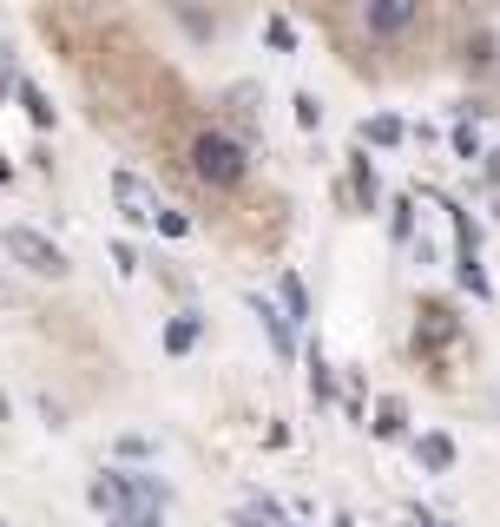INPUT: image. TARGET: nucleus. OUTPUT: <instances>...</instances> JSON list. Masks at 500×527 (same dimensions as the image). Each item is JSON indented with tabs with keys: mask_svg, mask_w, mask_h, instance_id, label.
Segmentation results:
<instances>
[{
	"mask_svg": "<svg viewBox=\"0 0 500 527\" xmlns=\"http://www.w3.org/2000/svg\"><path fill=\"white\" fill-rule=\"evenodd\" d=\"M349 27L362 47L402 53L428 33V0H349Z\"/></svg>",
	"mask_w": 500,
	"mask_h": 527,
	"instance_id": "nucleus-1",
	"label": "nucleus"
},
{
	"mask_svg": "<svg viewBox=\"0 0 500 527\" xmlns=\"http://www.w3.org/2000/svg\"><path fill=\"white\" fill-rule=\"evenodd\" d=\"M369 139L375 145H395V139H402V119H369Z\"/></svg>",
	"mask_w": 500,
	"mask_h": 527,
	"instance_id": "nucleus-11",
	"label": "nucleus"
},
{
	"mask_svg": "<svg viewBox=\"0 0 500 527\" xmlns=\"http://www.w3.org/2000/svg\"><path fill=\"white\" fill-rule=\"evenodd\" d=\"M422 462L435 468V475H441V468H454V442H448V435H422Z\"/></svg>",
	"mask_w": 500,
	"mask_h": 527,
	"instance_id": "nucleus-6",
	"label": "nucleus"
},
{
	"mask_svg": "<svg viewBox=\"0 0 500 527\" xmlns=\"http://www.w3.org/2000/svg\"><path fill=\"white\" fill-rule=\"evenodd\" d=\"M435 343H454V310L422 304V323H415V350H422V356H435Z\"/></svg>",
	"mask_w": 500,
	"mask_h": 527,
	"instance_id": "nucleus-4",
	"label": "nucleus"
},
{
	"mask_svg": "<svg viewBox=\"0 0 500 527\" xmlns=\"http://www.w3.org/2000/svg\"><path fill=\"white\" fill-rule=\"evenodd\" d=\"M191 343H198V323H191V317H178L172 330H165V350H172V356H185Z\"/></svg>",
	"mask_w": 500,
	"mask_h": 527,
	"instance_id": "nucleus-7",
	"label": "nucleus"
},
{
	"mask_svg": "<svg viewBox=\"0 0 500 527\" xmlns=\"http://www.w3.org/2000/svg\"><path fill=\"white\" fill-rule=\"evenodd\" d=\"M0 244H7V251H14L33 277H66V251L53 238H40V231H27V224H7V231H0Z\"/></svg>",
	"mask_w": 500,
	"mask_h": 527,
	"instance_id": "nucleus-3",
	"label": "nucleus"
},
{
	"mask_svg": "<svg viewBox=\"0 0 500 527\" xmlns=\"http://www.w3.org/2000/svg\"><path fill=\"white\" fill-rule=\"evenodd\" d=\"M283 310H290V323H297L303 310H310V304H303V284H297V277H290V271H283Z\"/></svg>",
	"mask_w": 500,
	"mask_h": 527,
	"instance_id": "nucleus-10",
	"label": "nucleus"
},
{
	"mask_svg": "<svg viewBox=\"0 0 500 527\" xmlns=\"http://www.w3.org/2000/svg\"><path fill=\"white\" fill-rule=\"evenodd\" d=\"M369 429H375V435H402V402H382Z\"/></svg>",
	"mask_w": 500,
	"mask_h": 527,
	"instance_id": "nucleus-8",
	"label": "nucleus"
},
{
	"mask_svg": "<svg viewBox=\"0 0 500 527\" xmlns=\"http://www.w3.org/2000/svg\"><path fill=\"white\" fill-rule=\"evenodd\" d=\"M7 310H14V284H0V317H7Z\"/></svg>",
	"mask_w": 500,
	"mask_h": 527,
	"instance_id": "nucleus-15",
	"label": "nucleus"
},
{
	"mask_svg": "<svg viewBox=\"0 0 500 527\" xmlns=\"http://www.w3.org/2000/svg\"><path fill=\"white\" fill-rule=\"evenodd\" d=\"M112 264H119V271L132 277V271H139V251H132V244H112Z\"/></svg>",
	"mask_w": 500,
	"mask_h": 527,
	"instance_id": "nucleus-14",
	"label": "nucleus"
},
{
	"mask_svg": "<svg viewBox=\"0 0 500 527\" xmlns=\"http://www.w3.org/2000/svg\"><path fill=\"white\" fill-rule=\"evenodd\" d=\"M7 416H14V402H7V396H0V422H7Z\"/></svg>",
	"mask_w": 500,
	"mask_h": 527,
	"instance_id": "nucleus-17",
	"label": "nucleus"
},
{
	"mask_svg": "<svg viewBox=\"0 0 500 527\" xmlns=\"http://www.w3.org/2000/svg\"><path fill=\"white\" fill-rule=\"evenodd\" d=\"M152 224L165 231V238H178V231H185V211H152Z\"/></svg>",
	"mask_w": 500,
	"mask_h": 527,
	"instance_id": "nucleus-13",
	"label": "nucleus"
},
{
	"mask_svg": "<svg viewBox=\"0 0 500 527\" xmlns=\"http://www.w3.org/2000/svg\"><path fill=\"white\" fill-rule=\"evenodd\" d=\"M185 172L198 178L204 192H237V185H244V172H250V152L231 139V132L198 126L185 139Z\"/></svg>",
	"mask_w": 500,
	"mask_h": 527,
	"instance_id": "nucleus-2",
	"label": "nucleus"
},
{
	"mask_svg": "<svg viewBox=\"0 0 500 527\" xmlns=\"http://www.w3.org/2000/svg\"><path fill=\"white\" fill-rule=\"evenodd\" d=\"M20 106H27L33 119H40V126H53V106H47V99H40V86H20Z\"/></svg>",
	"mask_w": 500,
	"mask_h": 527,
	"instance_id": "nucleus-9",
	"label": "nucleus"
},
{
	"mask_svg": "<svg viewBox=\"0 0 500 527\" xmlns=\"http://www.w3.org/2000/svg\"><path fill=\"white\" fill-rule=\"evenodd\" d=\"M112 198H119V211H125V218H132V224H139V218H152V192H145V185H139V178H132V172H112Z\"/></svg>",
	"mask_w": 500,
	"mask_h": 527,
	"instance_id": "nucleus-5",
	"label": "nucleus"
},
{
	"mask_svg": "<svg viewBox=\"0 0 500 527\" xmlns=\"http://www.w3.org/2000/svg\"><path fill=\"white\" fill-rule=\"evenodd\" d=\"M264 33H270V47H277V53H283V47H297V33H290V20H270Z\"/></svg>",
	"mask_w": 500,
	"mask_h": 527,
	"instance_id": "nucleus-12",
	"label": "nucleus"
},
{
	"mask_svg": "<svg viewBox=\"0 0 500 527\" xmlns=\"http://www.w3.org/2000/svg\"><path fill=\"white\" fill-rule=\"evenodd\" d=\"M487 178H494V185H500V152H494V159H487Z\"/></svg>",
	"mask_w": 500,
	"mask_h": 527,
	"instance_id": "nucleus-16",
	"label": "nucleus"
}]
</instances>
